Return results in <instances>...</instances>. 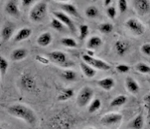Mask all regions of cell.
<instances>
[{"label":"cell","instance_id":"6da1fadb","mask_svg":"<svg viewBox=\"0 0 150 129\" xmlns=\"http://www.w3.org/2000/svg\"><path fill=\"white\" fill-rule=\"evenodd\" d=\"M8 113L23 121L31 126L36 125L37 122V117L35 112L28 106L23 104H14L7 108Z\"/></svg>","mask_w":150,"mask_h":129},{"label":"cell","instance_id":"7a4b0ae2","mask_svg":"<svg viewBox=\"0 0 150 129\" xmlns=\"http://www.w3.org/2000/svg\"><path fill=\"white\" fill-rule=\"evenodd\" d=\"M48 12V4L45 1H40L35 3L32 10L30 11V19L35 23L42 22L45 19Z\"/></svg>","mask_w":150,"mask_h":129},{"label":"cell","instance_id":"3957f363","mask_svg":"<svg viewBox=\"0 0 150 129\" xmlns=\"http://www.w3.org/2000/svg\"><path fill=\"white\" fill-rule=\"evenodd\" d=\"M72 126L71 118L65 113H60L50 120L51 129H71Z\"/></svg>","mask_w":150,"mask_h":129},{"label":"cell","instance_id":"277c9868","mask_svg":"<svg viewBox=\"0 0 150 129\" xmlns=\"http://www.w3.org/2000/svg\"><path fill=\"white\" fill-rule=\"evenodd\" d=\"M82 60L83 62L92 66L94 69H97L99 70L108 71L111 69V64H108V62L98 58H95L94 57H90L87 54L82 55Z\"/></svg>","mask_w":150,"mask_h":129},{"label":"cell","instance_id":"5b68a950","mask_svg":"<svg viewBox=\"0 0 150 129\" xmlns=\"http://www.w3.org/2000/svg\"><path fill=\"white\" fill-rule=\"evenodd\" d=\"M49 60L54 62L55 64H58L60 66H64V67H67V66H71L73 65V63L69 61L68 59L67 55L65 54V52L62 51H59V50H55L51 52H49L48 54Z\"/></svg>","mask_w":150,"mask_h":129},{"label":"cell","instance_id":"8992f818","mask_svg":"<svg viewBox=\"0 0 150 129\" xmlns=\"http://www.w3.org/2000/svg\"><path fill=\"white\" fill-rule=\"evenodd\" d=\"M94 96V91L91 87L84 86L79 91L77 97V103L79 106L84 107L91 103L92 98Z\"/></svg>","mask_w":150,"mask_h":129},{"label":"cell","instance_id":"52a82bcc","mask_svg":"<svg viewBox=\"0 0 150 129\" xmlns=\"http://www.w3.org/2000/svg\"><path fill=\"white\" fill-rule=\"evenodd\" d=\"M20 85L22 89L27 92H35L37 88L36 79L28 73L23 74L20 77Z\"/></svg>","mask_w":150,"mask_h":129},{"label":"cell","instance_id":"ba28073f","mask_svg":"<svg viewBox=\"0 0 150 129\" xmlns=\"http://www.w3.org/2000/svg\"><path fill=\"white\" fill-rule=\"evenodd\" d=\"M125 26L132 34L136 35H143L145 32V27L140 20L136 18H130L125 23Z\"/></svg>","mask_w":150,"mask_h":129},{"label":"cell","instance_id":"9c48e42d","mask_svg":"<svg viewBox=\"0 0 150 129\" xmlns=\"http://www.w3.org/2000/svg\"><path fill=\"white\" fill-rule=\"evenodd\" d=\"M123 121V116L120 113H109L103 116L100 122L103 125L107 127H112L120 124Z\"/></svg>","mask_w":150,"mask_h":129},{"label":"cell","instance_id":"30bf717a","mask_svg":"<svg viewBox=\"0 0 150 129\" xmlns=\"http://www.w3.org/2000/svg\"><path fill=\"white\" fill-rule=\"evenodd\" d=\"M52 15L54 16L56 19H59L64 25L66 26L70 30V32H76L77 29L74 25V23L67 14H65V12L61 11H53Z\"/></svg>","mask_w":150,"mask_h":129},{"label":"cell","instance_id":"8fae6325","mask_svg":"<svg viewBox=\"0 0 150 129\" xmlns=\"http://www.w3.org/2000/svg\"><path fill=\"white\" fill-rule=\"evenodd\" d=\"M133 5L139 16H146L150 13V1L149 0H135Z\"/></svg>","mask_w":150,"mask_h":129},{"label":"cell","instance_id":"7c38bea8","mask_svg":"<svg viewBox=\"0 0 150 129\" xmlns=\"http://www.w3.org/2000/svg\"><path fill=\"white\" fill-rule=\"evenodd\" d=\"M62 11H64L65 14L69 16H72L75 18H80V14L79 10L76 7L74 4L71 2H58Z\"/></svg>","mask_w":150,"mask_h":129},{"label":"cell","instance_id":"4fadbf2b","mask_svg":"<svg viewBox=\"0 0 150 129\" xmlns=\"http://www.w3.org/2000/svg\"><path fill=\"white\" fill-rule=\"evenodd\" d=\"M130 49V44L129 42L123 40H120L115 43L114 50L115 53L120 57H124L127 54Z\"/></svg>","mask_w":150,"mask_h":129},{"label":"cell","instance_id":"5bb4252c","mask_svg":"<svg viewBox=\"0 0 150 129\" xmlns=\"http://www.w3.org/2000/svg\"><path fill=\"white\" fill-rule=\"evenodd\" d=\"M5 11L11 16L19 18L20 16V10L19 4L15 0L7 1L5 5Z\"/></svg>","mask_w":150,"mask_h":129},{"label":"cell","instance_id":"9a60e30c","mask_svg":"<svg viewBox=\"0 0 150 129\" xmlns=\"http://www.w3.org/2000/svg\"><path fill=\"white\" fill-rule=\"evenodd\" d=\"M15 29H16V27L12 23L7 22L4 24L1 31V37L4 41H7L11 38V36L13 35L15 32Z\"/></svg>","mask_w":150,"mask_h":129},{"label":"cell","instance_id":"2e32d148","mask_svg":"<svg viewBox=\"0 0 150 129\" xmlns=\"http://www.w3.org/2000/svg\"><path fill=\"white\" fill-rule=\"evenodd\" d=\"M125 86H126L127 91L130 92L131 94H137L140 91V86H139V84L137 83V82L134 79L133 77H130V76L126 77V79H125Z\"/></svg>","mask_w":150,"mask_h":129},{"label":"cell","instance_id":"e0dca14e","mask_svg":"<svg viewBox=\"0 0 150 129\" xmlns=\"http://www.w3.org/2000/svg\"><path fill=\"white\" fill-rule=\"evenodd\" d=\"M32 33H33V31L29 28H23L20 29L14 36V41L20 42L25 40L32 35Z\"/></svg>","mask_w":150,"mask_h":129},{"label":"cell","instance_id":"ac0fdd59","mask_svg":"<svg viewBox=\"0 0 150 129\" xmlns=\"http://www.w3.org/2000/svg\"><path fill=\"white\" fill-rule=\"evenodd\" d=\"M97 84H98V86L101 87L102 89L109 91V90H112L114 88L115 85V81L112 77H108L98 80Z\"/></svg>","mask_w":150,"mask_h":129},{"label":"cell","instance_id":"d6986e66","mask_svg":"<svg viewBox=\"0 0 150 129\" xmlns=\"http://www.w3.org/2000/svg\"><path fill=\"white\" fill-rule=\"evenodd\" d=\"M52 41V34L49 32H43L42 34H40V35L38 36V38H37V44L40 46H41V47H47V46H49Z\"/></svg>","mask_w":150,"mask_h":129},{"label":"cell","instance_id":"ffe728a7","mask_svg":"<svg viewBox=\"0 0 150 129\" xmlns=\"http://www.w3.org/2000/svg\"><path fill=\"white\" fill-rule=\"evenodd\" d=\"M144 125V119L143 115L139 114L128 123L127 128L129 129H143Z\"/></svg>","mask_w":150,"mask_h":129},{"label":"cell","instance_id":"44dd1931","mask_svg":"<svg viewBox=\"0 0 150 129\" xmlns=\"http://www.w3.org/2000/svg\"><path fill=\"white\" fill-rule=\"evenodd\" d=\"M27 56H28V51H27V49L23 48H16V49H14L13 51L11 52V58L14 61H19L23 60L24 58L26 57Z\"/></svg>","mask_w":150,"mask_h":129},{"label":"cell","instance_id":"7402d4cb","mask_svg":"<svg viewBox=\"0 0 150 129\" xmlns=\"http://www.w3.org/2000/svg\"><path fill=\"white\" fill-rule=\"evenodd\" d=\"M80 68H81V69H82V73L83 74L85 75L86 77H88V78H92V77H94L97 74V72L95 70V69L91 66V65H89L85 62H81L80 63Z\"/></svg>","mask_w":150,"mask_h":129},{"label":"cell","instance_id":"603a6c76","mask_svg":"<svg viewBox=\"0 0 150 129\" xmlns=\"http://www.w3.org/2000/svg\"><path fill=\"white\" fill-rule=\"evenodd\" d=\"M74 95V91L71 88H66L63 89L61 91V93L59 94L57 96V100L59 102H65L67 100L70 99Z\"/></svg>","mask_w":150,"mask_h":129},{"label":"cell","instance_id":"cb8c5ba5","mask_svg":"<svg viewBox=\"0 0 150 129\" xmlns=\"http://www.w3.org/2000/svg\"><path fill=\"white\" fill-rule=\"evenodd\" d=\"M103 45L102 39L98 35H93L87 41V48L90 49H96Z\"/></svg>","mask_w":150,"mask_h":129},{"label":"cell","instance_id":"d4e9b609","mask_svg":"<svg viewBox=\"0 0 150 129\" xmlns=\"http://www.w3.org/2000/svg\"><path fill=\"white\" fill-rule=\"evenodd\" d=\"M127 98L124 94H120L118 95L115 99L111 100V102L110 103V106L111 107H119V106H122L124 105L125 103H127Z\"/></svg>","mask_w":150,"mask_h":129},{"label":"cell","instance_id":"484cf974","mask_svg":"<svg viewBox=\"0 0 150 129\" xmlns=\"http://www.w3.org/2000/svg\"><path fill=\"white\" fill-rule=\"evenodd\" d=\"M98 9L97 6H90L85 10V15L90 19H95L98 16Z\"/></svg>","mask_w":150,"mask_h":129},{"label":"cell","instance_id":"4316f807","mask_svg":"<svg viewBox=\"0 0 150 129\" xmlns=\"http://www.w3.org/2000/svg\"><path fill=\"white\" fill-rule=\"evenodd\" d=\"M136 70L143 74H150V66L144 62H139L135 65Z\"/></svg>","mask_w":150,"mask_h":129},{"label":"cell","instance_id":"83f0119b","mask_svg":"<svg viewBox=\"0 0 150 129\" xmlns=\"http://www.w3.org/2000/svg\"><path fill=\"white\" fill-rule=\"evenodd\" d=\"M50 26H51L54 30L57 31V32H64L65 30V25H64L59 19H56L55 17L52 18V20H51V22H50Z\"/></svg>","mask_w":150,"mask_h":129},{"label":"cell","instance_id":"f1b7e54d","mask_svg":"<svg viewBox=\"0 0 150 129\" xmlns=\"http://www.w3.org/2000/svg\"><path fill=\"white\" fill-rule=\"evenodd\" d=\"M62 77H64L66 81L73 82V81H75L77 79L78 75H77L76 72L72 70V69H65L62 73Z\"/></svg>","mask_w":150,"mask_h":129},{"label":"cell","instance_id":"f546056e","mask_svg":"<svg viewBox=\"0 0 150 129\" xmlns=\"http://www.w3.org/2000/svg\"><path fill=\"white\" fill-rule=\"evenodd\" d=\"M102 102L99 99H95L94 100H92L91 103H90L88 107V111L90 113H95V111H97L100 107H101Z\"/></svg>","mask_w":150,"mask_h":129},{"label":"cell","instance_id":"4dcf8cb0","mask_svg":"<svg viewBox=\"0 0 150 129\" xmlns=\"http://www.w3.org/2000/svg\"><path fill=\"white\" fill-rule=\"evenodd\" d=\"M8 61L4 56L0 54V74L2 77H4L7 74V69H8Z\"/></svg>","mask_w":150,"mask_h":129},{"label":"cell","instance_id":"1f68e13d","mask_svg":"<svg viewBox=\"0 0 150 129\" xmlns=\"http://www.w3.org/2000/svg\"><path fill=\"white\" fill-rule=\"evenodd\" d=\"M113 28H114L113 24L111 23H103L98 25V30L103 34L111 33L113 31Z\"/></svg>","mask_w":150,"mask_h":129},{"label":"cell","instance_id":"d6a6232c","mask_svg":"<svg viewBox=\"0 0 150 129\" xmlns=\"http://www.w3.org/2000/svg\"><path fill=\"white\" fill-rule=\"evenodd\" d=\"M61 43L62 45L65 46V47H68V48H76L77 47V42L74 38L71 37H64L62 39Z\"/></svg>","mask_w":150,"mask_h":129},{"label":"cell","instance_id":"836d02e7","mask_svg":"<svg viewBox=\"0 0 150 129\" xmlns=\"http://www.w3.org/2000/svg\"><path fill=\"white\" fill-rule=\"evenodd\" d=\"M89 27L86 24H82L79 27V37L80 40H85L89 35Z\"/></svg>","mask_w":150,"mask_h":129},{"label":"cell","instance_id":"e575fe53","mask_svg":"<svg viewBox=\"0 0 150 129\" xmlns=\"http://www.w3.org/2000/svg\"><path fill=\"white\" fill-rule=\"evenodd\" d=\"M115 69H116V71H118L119 73H120V74H126V73L130 71L131 67L128 64H118V65H116Z\"/></svg>","mask_w":150,"mask_h":129},{"label":"cell","instance_id":"d590c367","mask_svg":"<svg viewBox=\"0 0 150 129\" xmlns=\"http://www.w3.org/2000/svg\"><path fill=\"white\" fill-rule=\"evenodd\" d=\"M107 15L111 19H115V17L117 16V11L116 8L113 6H108V9H107Z\"/></svg>","mask_w":150,"mask_h":129},{"label":"cell","instance_id":"8d00e7d4","mask_svg":"<svg viewBox=\"0 0 150 129\" xmlns=\"http://www.w3.org/2000/svg\"><path fill=\"white\" fill-rule=\"evenodd\" d=\"M118 8L121 13H124L127 10V3L125 0L118 1Z\"/></svg>","mask_w":150,"mask_h":129},{"label":"cell","instance_id":"74e56055","mask_svg":"<svg viewBox=\"0 0 150 129\" xmlns=\"http://www.w3.org/2000/svg\"><path fill=\"white\" fill-rule=\"evenodd\" d=\"M140 50L142 52V53L146 56H149L150 57V44L147 43V44H144L141 48H140Z\"/></svg>","mask_w":150,"mask_h":129},{"label":"cell","instance_id":"f35d334b","mask_svg":"<svg viewBox=\"0 0 150 129\" xmlns=\"http://www.w3.org/2000/svg\"><path fill=\"white\" fill-rule=\"evenodd\" d=\"M36 60L39 61L40 63H41L43 64H47L49 62V60L48 58L44 57L42 56H40V55H37L36 57Z\"/></svg>","mask_w":150,"mask_h":129},{"label":"cell","instance_id":"ab89813d","mask_svg":"<svg viewBox=\"0 0 150 129\" xmlns=\"http://www.w3.org/2000/svg\"><path fill=\"white\" fill-rule=\"evenodd\" d=\"M34 3H35V2H34L33 0H23V1L21 2V4H22L23 6H24V7H29V6H32Z\"/></svg>","mask_w":150,"mask_h":129},{"label":"cell","instance_id":"60d3db41","mask_svg":"<svg viewBox=\"0 0 150 129\" xmlns=\"http://www.w3.org/2000/svg\"><path fill=\"white\" fill-rule=\"evenodd\" d=\"M144 101L145 103H150V93L147 94L144 96Z\"/></svg>","mask_w":150,"mask_h":129},{"label":"cell","instance_id":"b9f144b4","mask_svg":"<svg viewBox=\"0 0 150 129\" xmlns=\"http://www.w3.org/2000/svg\"><path fill=\"white\" fill-rule=\"evenodd\" d=\"M111 0H105L104 3H103V4H104L105 6H110V5L111 4Z\"/></svg>","mask_w":150,"mask_h":129},{"label":"cell","instance_id":"7bdbcfd3","mask_svg":"<svg viewBox=\"0 0 150 129\" xmlns=\"http://www.w3.org/2000/svg\"><path fill=\"white\" fill-rule=\"evenodd\" d=\"M145 106H146L147 108H148V109L150 111V103H146V105H145Z\"/></svg>","mask_w":150,"mask_h":129},{"label":"cell","instance_id":"ee69618b","mask_svg":"<svg viewBox=\"0 0 150 129\" xmlns=\"http://www.w3.org/2000/svg\"><path fill=\"white\" fill-rule=\"evenodd\" d=\"M147 81H148V82L150 84V77H148V79H147Z\"/></svg>","mask_w":150,"mask_h":129},{"label":"cell","instance_id":"f6af8a7d","mask_svg":"<svg viewBox=\"0 0 150 129\" xmlns=\"http://www.w3.org/2000/svg\"><path fill=\"white\" fill-rule=\"evenodd\" d=\"M86 129H96V128H86Z\"/></svg>","mask_w":150,"mask_h":129},{"label":"cell","instance_id":"bcb514c9","mask_svg":"<svg viewBox=\"0 0 150 129\" xmlns=\"http://www.w3.org/2000/svg\"><path fill=\"white\" fill-rule=\"evenodd\" d=\"M0 129H5V128H2V127L0 126Z\"/></svg>","mask_w":150,"mask_h":129},{"label":"cell","instance_id":"7dc6e473","mask_svg":"<svg viewBox=\"0 0 150 129\" xmlns=\"http://www.w3.org/2000/svg\"><path fill=\"white\" fill-rule=\"evenodd\" d=\"M149 28H150V23H149Z\"/></svg>","mask_w":150,"mask_h":129}]
</instances>
